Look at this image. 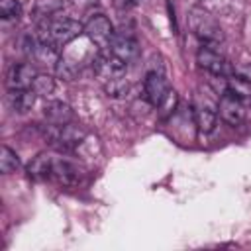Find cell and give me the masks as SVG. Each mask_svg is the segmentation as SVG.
Returning a JSON list of instances; mask_svg holds the SVG:
<instances>
[{
    "label": "cell",
    "mask_w": 251,
    "mask_h": 251,
    "mask_svg": "<svg viewBox=\"0 0 251 251\" xmlns=\"http://www.w3.org/2000/svg\"><path fill=\"white\" fill-rule=\"evenodd\" d=\"M80 33H84V24L73 18H59V20H41L37 24L35 37L45 43H53L55 47H65L73 39H76Z\"/></svg>",
    "instance_id": "6da1fadb"
},
{
    "label": "cell",
    "mask_w": 251,
    "mask_h": 251,
    "mask_svg": "<svg viewBox=\"0 0 251 251\" xmlns=\"http://www.w3.org/2000/svg\"><path fill=\"white\" fill-rule=\"evenodd\" d=\"M188 25L192 29V33L202 41V45H218L224 41V31L222 25L218 24V20L206 12L200 6H194L188 10Z\"/></svg>",
    "instance_id": "7a4b0ae2"
},
{
    "label": "cell",
    "mask_w": 251,
    "mask_h": 251,
    "mask_svg": "<svg viewBox=\"0 0 251 251\" xmlns=\"http://www.w3.org/2000/svg\"><path fill=\"white\" fill-rule=\"evenodd\" d=\"M41 135L45 141H49L53 147L61 149V151H71L75 147H78L84 137H86V129L75 122L65 124V126H55V124H45L39 127Z\"/></svg>",
    "instance_id": "3957f363"
},
{
    "label": "cell",
    "mask_w": 251,
    "mask_h": 251,
    "mask_svg": "<svg viewBox=\"0 0 251 251\" xmlns=\"http://www.w3.org/2000/svg\"><path fill=\"white\" fill-rule=\"evenodd\" d=\"M169 92H171V86H169V80H167L165 71L147 69L145 78H143V94H145V100L153 108H159L163 104V100L169 96Z\"/></svg>",
    "instance_id": "277c9868"
},
{
    "label": "cell",
    "mask_w": 251,
    "mask_h": 251,
    "mask_svg": "<svg viewBox=\"0 0 251 251\" xmlns=\"http://www.w3.org/2000/svg\"><path fill=\"white\" fill-rule=\"evenodd\" d=\"M196 63H198L200 69H204L212 76H224V78H227V76L233 75V65H229L214 49V45H202L196 51Z\"/></svg>",
    "instance_id": "5b68a950"
},
{
    "label": "cell",
    "mask_w": 251,
    "mask_h": 251,
    "mask_svg": "<svg viewBox=\"0 0 251 251\" xmlns=\"http://www.w3.org/2000/svg\"><path fill=\"white\" fill-rule=\"evenodd\" d=\"M92 69H94L96 76L102 78V82H106L116 76H126L127 63L122 61L120 57H116L114 53H110L108 49H100L92 59Z\"/></svg>",
    "instance_id": "8992f818"
},
{
    "label": "cell",
    "mask_w": 251,
    "mask_h": 251,
    "mask_svg": "<svg viewBox=\"0 0 251 251\" xmlns=\"http://www.w3.org/2000/svg\"><path fill=\"white\" fill-rule=\"evenodd\" d=\"M84 35L100 49H108L112 37L116 35L114 31V24L110 22V18H106L104 14H96L92 16L86 24H84Z\"/></svg>",
    "instance_id": "52a82bcc"
},
{
    "label": "cell",
    "mask_w": 251,
    "mask_h": 251,
    "mask_svg": "<svg viewBox=\"0 0 251 251\" xmlns=\"http://www.w3.org/2000/svg\"><path fill=\"white\" fill-rule=\"evenodd\" d=\"M51 180H55L59 186L73 188L78 186L82 180V171L76 163L65 159V157H53V167H51Z\"/></svg>",
    "instance_id": "ba28073f"
},
{
    "label": "cell",
    "mask_w": 251,
    "mask_h": 251,
    "mask_svg": "<svg viewBox=\"0 0 251 251\" xmlns=\"http://www.w3.org/2000/svg\"><path fill=\"white\" fill-rule=\"evenodd\" d=\"M245 106L247 104H243L239 98H235L233 94H229V92H224L222 96H220V102H218V114H220V118L226 122V124H229V126H239L243 120H245Z\"/></svg>",
    "instance_id": "9c48e42d"
},
{
    "label": "cell",
    "mask_w": 251,
    "mask_h": 251,
    "mask_svg": "<svg viewBox=\"0 0 251 251\" xmlns=\"http://www.w3.org/2000/svg\"><path fill=\"white\" fill-rule=\"evenodd\" d=\"M108 51L114 53L116 57H120L122 61L129 63L133 59H137L139 55V43L135 37L127 35V33H116L108 45Z\"/></svg>",
    "instance_id": "30bf717a"
},
{
    "label": "cell",
    "mask_w": 251,
    "mask_h": 251,
    "mask_svg": "<svg viewBox=\"0 0 251 251\" xmlns=\"http://www.w3.org/2000/svg\"><path fill=\"white\" fill-rule=\"evenodd\" d=\"M35 76H37V73L29 63H14L8 69L6 84H8V88H31Z\"/></svg>",
    "instance_id": "8fae6325"
},
{
    "label": "cell",
    "mask_w": 251,
    "mask_h": 251,
    "mask_svg": "<svg viewBox=\"0 0 251 251\" xmlns=\"http://www.w3.org/2000/svg\"><path fill=\"white\" fill-rule=\"evenodd\" d=\"M43 116H45V120L49 124H55V126H65V124H71L75 120L73 108L67 102H63V100H49V102H45Z\"/></svg>",
    "instance_id": "7c38bea8"
},
{
    "label": "cell",
    "mask_w": 251,
    "mask_h": 251,
    "mask_svg": "<svg viewBox=\"0 0 251 251\" xmlns=\"http://www.w3.org/2000/svg\"><path fill=\"white\" fill-rule=\"evenodd\" d=\"M37 94L33 92V88H8V106L16 112V114H25L33 108Z\"/></svg>",
    "instance_id": "4fadbf2b"
},
{
    "label": "cell",
    "mask_w": 251,
    "mask_h": 251,
    "mask_svg": "<svg viewBox=\"0 0 251 251\" xmlns=\"http://www.w3.org/2000/svg\"><path fill=\"white\" fill-rule=\"evenodd\" d=\"M51 167H53V155L49 153H37L25 167V173L31 180H47L51 178Z\"/></svg>",
    "instance_id": "5bb4252c"
},
{
    "label": "cell",
    "mask_w": 251,
    "mask_h": 251,
    "mask_svg": "<svg viewBox=\"0 0 251 251\" xmlns=\"http://www.w3.org/2000/svg\"><path fill=\"white\" fill-rule=\"evenodd\" d=\"M194 122H196V127H198V133L202 135H208L216 129V124H218V114L214 108H210L208 104H200L194 108Z\"/></svg>",
    "instance_id": "9a60e30c"
},
{
    "label": "cell",
    "mask_w": 251,
    "mask_h": 251,
    "mask_svg": "<svg viewBox=\"0 0 251 251\" xmlns=\"http://www.w3.org/2000/svg\"><path fill=\"white\" fill-rule=\"evenodd\" d=\"M226 92L233 94L243 104H249L251 102V80H245L241 76L231 75V76L226 78Z\"/></svg>",
    "instance_id": "2e32d148"
},
{
    "label": "cell",
    "mask_w": 251,
    "mask_h": 251,
    "mask_svg": "<svg viewBox=\"0 0 251 251\" xmlns=\"http://www.w3.org/2000/svg\"><path fill=\"white\" fill-rule=\"evenodd\" d=\"M63 0H35L33 6V16L39 20H47L51 16H55L59 10H63Z\"/></svg>",
    "instance_id": "e0dca14e"
},
{
    "label": "cell",
    "mask_w": 251,
    "mask_h": 251,
    "mask_svg": "<svg viewBox=\"0 0 251 251\" xmlns=\"http://www.w3.org/2000/svg\"><path fill=\"white\" fill-rule=\"evenodd\" d=\"M55 73L63 80H75L80 73V65H76L75 61H71L67 57H59V61L55 63Z\"/></svg>",
    "instance_id": "ac0fdd59"
},
{
    "label": "cell",
    "mask_w": 251,
    "mask_h": 251,
    "mask_svg": "<svg viewBox=\"0 0 251 251\" xmlns=\"http://www.w3.org/2000/svg\"><path fill=\"white\" fill-rule=\"evenodd\" d=\"M18 167H20V157H18V153H16L12 147L2 145V151H0V171H2V175H10V173H14Z\"/></svg>",
    "instance_id": "d6986e66"
},
{
    "label": "cell",
    "mask_w": 251,
    "mask_h": 251,
    "mask_svg": "<svg viewBox=\"0 0 251 251\" xmlns=\"http://www.w3.org/2000/svg\"><path fill=\"white\" fill-rule=\"evenodd\" d=\"M104 90L110 98H124L129 90V82L126 76H116V78H110L104 82Z\"/></svg>",
    "instance_id": "ffe728a7"
},
{
    "label": "cell",
    "mask_w": 251,
    "mask_h": 251,
    "mask_svg": "<svg viewBox=\"0 0 251 251\" xmlns=\"http://www.w3.org/2000/svg\"><path fill=\"white\" fill-rule=\"evenodd\" d=\"M31 88H33V92L37 94V96H49V94H53V90H55V78L51 76V75H37L35 78H33V84H31Z\"/></svg>",
    "instance_id": "44dd1931"
},
{
    "label": "cell",
    "mask_w": 251,
    "mask_h": 251,
    "mask_svg": "<svg viewBox=\"0 0 251 251\" xmlns=\"http://www.w3.org/2000/svg\"><path fill=\"white\" fill-rule=\"evenodd\" d=\"M22 16V4L20 0H0V18L4 22L20 20Z\"/></svg>",
    "instance_id": "7402d4cb"
},
{
    "label": "cell",
    "mask_w": 251,
    "mask_h": 251,
    "mask_svg": "<svg viewBox=\"0 0 251 251\" xmlns=\"http://www.w3.org/2000/svg\"><path fill=\"white\" fill-rule=\"evenodd\" d=\"M176 104H178V94L171 88V92H169V96L163 100V104L157 108L159 110V116L161 118H167V116H171L173 112H175V108H176Z\"/></svg>",
    "instance_id": "603a6c76"
},
{
    "label": "cell",
    "mask_w": 251,
    "mask_h": 251,
    "mask_svg": "<svg viewBox=\"0 0 251 251\" xmlns=\"http://www.w3.org/2000/svg\"><path fill=\"white\" fill-rule=\"evenodd\" d=\"M233 75L245 80H251V63H237L233 65Z\"/></svg>",
    "instance_id": "cb8c5ba5"
},
{
    "label": "cell",
    "mask_w": 251,
    "mask_h": 251,
    "mask_svg": "<svg viewBox=\"0 0 251 251\" xmlns=\"http://www.w3.org/2000/svg\"><path fill=\"white\" fill-rule=\"evenodd\" d=\"M145 0H116L114 4H116V8H120V10H129V8H135V6H139V4H143Z\"/></svg>",
    "instance_id": "d4e9b609"
},
{
    "label": "cell",
    "mask_w": 251,
    "mask_h": 251,
    "mask_svg": "<svg viewBox=\"0 0 251 251\" xmlns=\"http://www.w3.org/2000/svg\"><path fill=\"white\" fill-rule=\"evenodd\" d=\"M86 2H90V4H96V2H100V0H86Z\"/></svg>",
    "instance_id": "484cf974"
}]
</instances>
